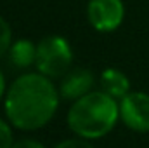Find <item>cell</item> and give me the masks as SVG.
<instances>
[{"mask_svg": "<svg viewBox=\"0 0 149 148\" xmlns=\"http://www.w3.org/2000/svg\"><path fill=\"white\" fill-rule=\"evenodd\" d=\"M101 89L113 98L121 99L130 92V80L118 68H106L101 73Z\"/></svg>", "mask_w": 149, "mask_h": 148, "instance_id": "8", "label": "cell"}, {"mask_svg": "<svg viewBox=\"0 0 149 148\" xmlns=\"http://www.w3.org/2000/svg\"><path fill=\"white\" fill-rule=\"evenodd\" d=\"M12 148H47L43 143H40L37 140H31V138H24V140H19V141H14Z\"/></svg>", "mask_w": 149, "mask_h": 148, "instance_id": "12", "label": "cell"}, {"mask_svg": "<svg viewBox=\"0 0 149 148\" xmlns=\"http://www.w3.org/2000/svg\"><path fill=\"white\" fill-rule=\"evenodd\" d=\"M14 145V132L9 120L0 118V148H12Z\"/></svg>", "mask_w": 149, "mask_h": 148, "instance_id": "10", "label": "cell"}, {"mask_svg": "<svg viewBox=\"0 0 149 148\" xmlns=\"http://www.w3.org/2000/svg\"><path fill=\"white\" fill-rule=\"evenodd\" d=\"M54 148H94V145L90 143V140L74 136V138H70V140H64V141L57 143Z\"/></svg>", "mask_w": 149, "mask_h": 148, "instance_id": "11", "label": "cell"}, {"mask_svg": "<svg viewBox=\"0 0 149 148\" xmlns=\"http://www.w3.org/2000/svg\"><path fill=\"white\" fill-rule=\"evenodd\" d=\"M7 54H9V61L12 63V66L19 70L30 68L37 61V44H33L28 38H19L12 42Z\"/></svg>", "mask_w": 149, "mask_h": 148, "instance_id": "7", "label": "cell"}, {"mask_svg": "<svg viewBox=\"0 0 149 148\" xmlns=\"http://www.w3.org/2000/svg\"><path fill=\"white\" fill-rule=\"evenodd\" d=\"M5 92H7V85H5V77L0 70V99L5 98Z\"/></svg>", "mask_w": 149, "mask_h": 148, "instance_id": "13", "label": "cell"}, {"mask_svg": "<svg viewBox=\"0 0 149 148\" xmlns=\"http://www.w3.org/2000/svg\"><path fill=\"white\" fill-rule=\"evenodd\" d=\"M73 51L70 42L61 35L43 37L37 44V61L35 66L40 73L49 78H59L71 70Z\"/></svg>", "mask_w": 149, "mask_h": 148, "instance_id": "3", "label": "cell"}, {"mask_svg": "<svg viewBox=\"0 0 149 148\" xmlns=\"http://www.w3.org/2000/svg\"><path fill=\"white\" fill-rule=\"evenodd\" d=\"M87 18L94 30L101 33L114 32L125 18L123 0H88Z\"/></svg>", "mask_w": 149, "mask_h": 148, "instance_id": "4", "label": "cell"}, {"mask_svg": "<svg viewBox=\"0 0 149 148\" xmlns=\"http://www.w3.org/2000/svg\"><path fill=\"white\" fill-rule=\"evenodd\" d=\"M59 98V89L47 75L40 72L23 73L7 87L5 117L19 131H37L54 118Z\"/></svg>", "mask_w": 149, "mask_h": 148, "instance_id": "1", "label": "cell"}, {"mask_svg": "<svg viewBox=\"0 0 149 148\" xmlns=\"http://www.w3.org/2000/svg\"><path fill=\"white\" fill-rule=\"evenodd\" d=\"M10 45H12V30L9 23L0 16V58L9 52Z\"/></svg>", "mask_w": 149, "mask_h": 148, "instance_id": "9", "label": "cell"}, {"mask_svg": "<svg viewBox=\"0 0 149 148\" xmlns=\"http://www.w3.org/2000/svg\"><path fill=\"white\" fill-rule=\"evenodd\" d=\"M95 85V78L94 73L87 68H73L66 75H63L61 84H59V94L64 99L74 101L85 94H88L90 91H94Z\"/></svg>", "mask_w": 149, "mask_h": 148, "instance_id": "6", "label": "cell"}, {"mask_svg": "<svg viewBox=\"0 0 149 148\" xmlns=\"http://www.w3.org/2000/svg\"><path fill=\"white\" fill-rule=\"evenodd\" d=\"M120 120V103L108 92L90 91L74 99L68 110L66 122L74 136L85 140L104 138L114 129Z\"/></svg>", "mask_w": 149, "mask_h": 148, "instance_id": "2", "label": "cell"}, {"mask_svg": "<svg viewBox=\"0 0 149 148\" xmlns=\"http://www.w3.org/2000/svg\"><path fill=\"white\" fill-rule=\"evenodd\" d=\"M120 120L134 132H149V94L130 91L120 99Z\"/></svg>", "mask_w": 149, "mask_h": 148, "instance_id": "5", "label": "cell"}]
</instances>
